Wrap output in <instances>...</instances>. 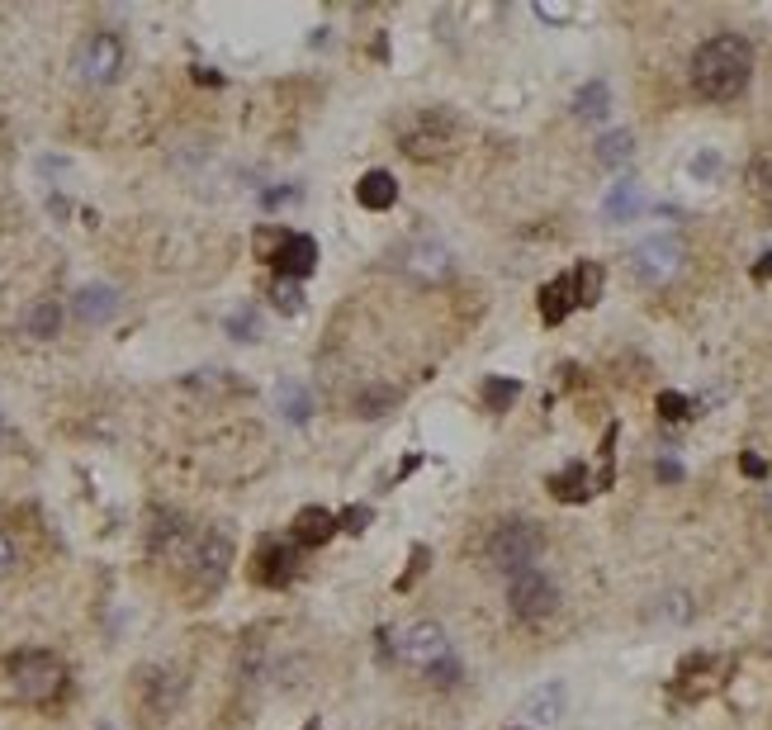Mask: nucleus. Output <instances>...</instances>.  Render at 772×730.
Listing matches in <instances>:
<instances>
[{
  "label": "nucleus",
  "instance_id": "obj_18",
  "mask_svg": "<svg viewBox=\"0 0 772 730\" xmlns=\"http://www.w3.org/2000/svg\"><path fill=\"white\" fill-rule=\"evenodd\" d=\"M526 716L540 721V726H555L559 716H564V683H545L536 693L526 697Z\"/></svg>",
  "mask_w": 772,
  "mask_h": 730
},
{
  "label": "nucleus",
  "instance_id": "obj_34",
  "mask_svg": "<svg viewBox=\"0 0 772 730\" xmlns=\"http://www.w3.org/2000/svg\"><path fill=\"white\" fill-rule=\"evenodd\" d=\"M536 15L545 24H564V19H574V5H536Z\"/></svg>",
  "mask_w": 772,
  "mask_h": 730
},
{
  "label": "nucleus",
  "instance_id": "obj_7",
  "mask_svg": "<svg viewBox=\"0 0 772 730\" xmlns=\"http://www.w3.org/2000/svg\"><path fill=\"white\" fill-rule=\"evenodd\" d=\"M507 603H512V617L517 621H540L559 607V588L540 574V569H521L507 584Z\"/></svg>",
  "mask_w": 772,
  "mask_h": 730
},
{
  "label": "nucleus",
  "instance_id": "obj_22",
  "mask_svg": "<svg viewBox=\"0 0 772 730\" xmlns=\"http://www.w3.org/2000/svg\"><path fill=\"white\" fill-rule=\"evenodd\" d=\"M275 403H280V413H285L289 422H308V413H313V399H308V389L299 380H280Z\"/></svg>",
  "mask_w": 772,
  "mask_h": 730
},
{
  "label": "nucleus",
  "instance_id": "obj_24",
  "mask_svg": "<svg viewBox=\"0 0 772 730\" xmlns=\"http://www.w3.org/2000/svg\"><path fill=\"white\" fill-rule=\"evenodd\" d=\"M630 157H635V138H630L626 128H616V133H607V138L597 143V162L602 166H626Z\"/></svg>",
  "mask_w": 772,
  "mask_h": 730
},
{
  "label": "nucleus",
  "instance_id": "obj_26",
  "mask_svg": "<svg viewBox=\"0 0 772 730\" xmlns=\"http://www.w3.org/2000/svg\"><path fill=\"white\" fill-rule=\"evenodd\" d=\"M749 190H754V200L772 214V152H758L754 162H749Z\"/></svg>",
  "mask_w": 772,
  "mask_h": 730
},
{
  "label": "nucleus",
  "instance_id": "obj_37",
  "mask_svg": "<svg viewBox=\"0 0 772 730\" xmlns=\"http://www.w3.org/2000/svg\"><path fill=\"white\" fill-rule=\"evenodd\" d=\"M754 280H772V252H768V256H763V261L754 266Z\"/></svg>",
  "mask_w": 772,
  "mask_h": 730
},
{
  "label": "nucleus",
  "instance_id": "obj_12",
  "mask_svg": "<svg viewBox=\"0 0 772 730\" xmlns=\"http://www.w3.org/2000/svg\"><path fill=\"white\" fill-rule=\"evenodd\" d=\"M72 309L86 328H100V323H109V318L119 313V290H114V285H81L72 299Z\"/></svg>",
  "mask_w": 772,
  "mask_h": 730
},
{
  "label": "nucleus",
  "instance_id": "obj_1",
  "mask_svg": "<svg viewBox=\"0 0 772 730\" xmlns=\"http://www.w3.org/2000/svg\"><path fill=\"white\" fill-rule=\"evenodd\" d=\"M749 72H754V53L739 34H716L706 38L697 53H692V91L701 100H735L749 86Z\"/></svg>",
  "mask_w": 772,
  "mask_h": 730
},
{
  "label": "nucleus",
  "instance_id": "obj_11",
  "mask_svg": "<svg viewBox=\"0 0 772 730\" xmlns=\"http://www.w3.org/2000/svg\"><path fill=\"white\" fill-rule=\"evenodd\" d=\"M294 569H299V550L280 546V541H266L252 560V579L266 588H285L289 579H294Z\"/></svg>",
  "mask_w": 772,
  "mask_h": 730
},
{
  "label": "nucleus",
  "instance_id": "obj_36",
  "mask_svg": "<svg viewBox=\"0 0 772 730\" xmlns=\"http://www.w3.org/2000/svg\"><path fill=\"white\" fill-rule=\"evenodd\" d=\"M739 470H744L749 479H763V475H768V465H763V456H739Z\"/></svg>",
  "mask_w": 772,
  "mask_h": 730
},
{
  "label": "nucleus",
  "instance_id": "obj_6",
  "mask_svg": "<svg viewBox=\"0 0 772 730\" xmlns=\"http://www.w3.org/2000/svg\"><path fill=\"white\" fill-rule=\"evenodd\" d=\"M76 76L86 81V86H109V81H119L124 72V38L109 34V29H95V34L81 38V48H76Z\"/></svg>",
  "mask_w": 772,
  "mask_h": 730
},
{
  "label": "nucleus",
  "instance_id": "obj_4",
  "mask_svg": "<svg viewBox=\"0 0 772 730\" xmlns=\"http://www.w3.org/2000/svg\"><path fill=\"white\" fill-rule=\"evenodd\" d=\"M10 683H15V697L24 702H34V707H48L62 697L67 688V669H62V659L48 655V650H19L10 655Z\"/></svg>",
  "mask_w": 772,
  "mask_h": 730
},
{
  "label": "nucleus",
  "instance_id": "obj_10",
  "mask_svg": "<svg viewBox=\"0 0 772 730\" xmlns=\"http://www.w3.org/2000/svg\"><path fill=\"white\" fill-rule=\"evenodd\" d=\"M398 266L417 280H446L450 275V252L436 238H413L403 252H398Z\"/></svg>",
  "mask_w": 772,
  "mask_h": 730
},
{
  "label": "nucleus",
  "instance_id": "obj_19",
  "mask_svg": "<svg viewBox=\"0 0 772 730\" xmlns=\"http://www.w3.org/2000/svg\"><path fill=\"white\" fill-rule=\"evenodd\" d=\"M550 493H555L559 503H583V498H593V479H588L583 465H569V470L550 475Z\"/></svg>",
  "mask_w": 772,
  "mask_h": 730
},
{
  "label": "nucleus",
  "instance_id": "obj_13",
  "mask_svg": "<svg viewBox=\"0 0 772 730\" xmlns=\"http://www.w3.org/2000/svg\"><path fill=\"white\" fill-rule=\"evenodd\" d=\"M270 261H275V271L285 275V280H304V275L318 266V242L304 238V233H289Z\"/></svg>",
  "mask_w": 772,
  "mask_h": 730
},
{
  "label": "nucleus",
  "instance_id": "obj_5",
  "mask_svg": "<svg viewBox=\"0 0 772 730\" xmlns=\"http://www.w3.org/2000/svg\"><path fill=\"white\" fill-rule=\"evenodd\" d=\"M455 114L450 110H417L408 124L398 128V152H408L413 162H436L441 152L455 147Z\"/></svg>",
  "mask_w": 772,
  "mask_h": 730
},
{
  "label": "nucleus",
  "instance_id": "obj_33",
  "mask_svg": "<svg viewBox=\"0 0 772 730\" xmlns=\"http://www.w3.org/2000/svg\"><path fill=\"white\" fill-rule=\"evenodd\" d=\"M692 176H701V181L720 176V157H716V152H701V157H692Z\"/></svg>",
  "mask_w": 772,
  "mask_h": 730
},
{
  "label": "nucleus",
  "instance_id": "obj_8",
  "mask_svg": "<svg viewBox=\"0 0 772 730\" xmlns=\"http://www.w3.org/2000/svg\"><path fill=\"white\" fill-rule=\"evenodd\" d=\"M683 261H687V252L678 238H645L630 252V271L640 275L645 285H668L673 275L683 271Z\"/></svg>",
  "mask_w": 772,
  "mask_h": 730
},
{
  "label": "nucleus",
  "instance_id": "obj_14",
  "mask_svg": "<svg viewBox=\"0 0 772 730\" xmlns=\"http://www.w3.org/2000/svg\"><path fill=\"white\" fill-rule=\"evenodd\" d=\"M143 693H147V712H152V721H162V716H171V707L180 702V683H176V674L147 669V674H143Z\"/></svg>",
  "mask_w": 772,
  "mask_h": 730
},
{
  "label": "nucleus",
  "instance_id": "obj_30",
  "mask_svg": "<svg viewBox=\"0 0 772 730\" xmlns=\"http://www.w3.org/2000/svg\"><path fill=\"white\" fill-rule=\"evenodd\" d=\"M270 299H275V309L280 313H299L304 309V290H299V280H275V290H270Z\"/></svg>",
  "mask_w": 772,
  "mask_h": 730
},
{
  "label": "nucleus",
  "instance_id": "obj_29",
  "mask_svg": "<svg viewBox=\"0 0 772 730\" xmlns=\"http://www.w3.org/2000/svg\"><path fill=\"white\" fill-rule=\"evenodd\" d=\"M228 337H237V342H256V337H261V313H256L252 304L233 309L228 313Z\"/></svg>",
  "mask_w": 772,
  "mask_h": 730
},
{
  "label": "nucleus",
  "instance_id": "obj_20",
  "mask_svg": "<svg viewBox=\"0 0 772 730\" xmlns=\"http://www.w3.org/2000/svg\"><path fill=\"white\" fill-rule=\"evenodd\" d=\"M607 110H611L607 81H588V86L574 95V114L583 119V124H597V119H607Z\"/></svg>",
  "mask_w": 772,
  "mask_h": 730
},
{
  "label": "nucleus",
  "instance_id": "obj_38",
  "mask_svg": "<svg viewBox=\"0 0 772 730\" xmlns=\"http://www.w3.org/2000/svg\"><path fill=\"white\" fill-rule=\"evenodd\" d=\"M304 730H323V721H308V726Z\"/></svg>",
  "mask_w": 772,
  "mask_h": 730
},
{
  "label": "nucleus",
  "instance_id": "obj_21",
  "mask_svg": "<svg viewBox=\"0 0 772 730\" xmlns=\"http://www.w3.org/2000/svg\"><path fill=\"white\" fill-rule=\"evenodd\" d=\"M645 209V190L635 181H621V185H611V195H607V219H616V223H626V219H635Z\"/></svg>",
  "mask_w": 772,
  "mask_h": 730
},
{
  "label": "nucleus",
  "instance_id": "obj_27",
  "mask_svg": "<svg viewBox=\"0 0 772 730\" xmlns=\"http://www.w3.org/2000/svg\"><path fill=\"white\" fill-rule=\"evenodd\" d=\"M394 403H398L394 389H379V384H370V389H360V394H356V418H384Z\"/></svg>",
  "mask_w": 772,
  "mask_h": 730
},
{
  "label": "nucleus",
  "instance_id": "obj_16",
  "mask_svg": "<svg viewBox=\"0 0 772 730\" xmlns=\"http://www.w3.org/2000/svg\"><path fill=\"white\" fill-rule=\"evenodd\" d=\"M337 531V517L327 508H304L294 517V546H327Z\"/></svg>",
  "mask_w": 772,
  "mask_h": 730
},
{
  "label": "nucleus",
  "instance_id": "obj_15",
  "mask_svg": "<svg viewBox=\"0 0 772 730\" xmlns=\"http://www.w3.org/2000/svg\"><path fill=\"white\" fill-rule=\"evenodd\" d=\"M569 309H578L574 271L559 275V280H550V285L540 290V318H545V323H564V318H569Z\"/></svg>",
  "mask_w": 772,
  "mask_h": 730
},
{
  "label": "nucleus",
  "instance_id": "obj_17",
  "mask_svg": "<svg viewBox=\"0 0 772 730\" xmlns=\"http://www.w3.org/2000/svg\"><path fill=\"white\" fill-rule=\"evenodd\" d=\"M356 200L365 204V209H394V200H398V181L389 176V171H365L356 181Z\"/></svg>",
  "mask_w": 772,
  "mask_h": 730
},
{
  "label": "nucleus",
  "instance_id": "obj_9",
  "mask_svg": "<svg viewBox=\"0 0 772 730\" xmlns=\"http://www.w3.org/2000/svg\"><path fill=\"white\" fill-rule=\"evenodd\" d=\"M190 574H195L199 588H218L223 584V574H228V565H233V541L223 536V531H204V536H195V546H190Z\"/></svg>",
  "mask_w": 772,
  "mask_h": 730
},
{
  "label": "nucleus",
  "instance_id": "obj_31",
  "mask_svg": "<svg viewBox=\"0 0 772 730\" xmlns=\"http://www.w3.org/2000/svg\"><path fill=\"white\" fill-rule=\"evenodd\" d=\"M659 418L664 422H683V418H692V403L678 394V389H664L659 394Z\"/></svg>",
  "mask_w": 772,
  "mask_h": 730
},
{
  "label": "nucleus",
  "instance_id": "obj_28",
  "mask_svg": "<svg viewBox=\"0 0 772 730\" xmlns=\"http://www.w3.org/2000/svg\"><path fill=\"white\" fill-rule=\"evenodd\" d=\"M517 394H521V384L507 380V375H493V380H484V403L493 408V413H507V408L517 403Z\"/></svg>",
  "mask_w": 772,
  "mask_h": 730
},
{
  "label": "nucleus",
  "instance_id": "obj_25",
  "mask_svg": "<svg viewBox=\"0 0 772 730\" xmlns=\"http://www.w3.org/2000/svg\"><path fill=\"white\" fill-rule=\"evenodd\" d=\"M574 294H578V309L597 304V294H602V266L597 261H578L574 266Z\"/></svg>",
  "mask_w": 772,
  "mask_h": 730
},
{
  "label": "nucleus",
  "instance_id": "obj_2",
  "mask_svg": "<svg viewBox=\"0 0 772 730\" xmlns=\"http://www.w3.org/2000/svg\"><path fill=\"white\" fill-rule=\"evenodd\" d=\"M398 659H403L413 674H427L431 683H455V678H460V659H455L450 636L436 626V621H413V626H403V636H398Z\"/></svg>",
  "mask_w": 772,
  "mask_h": 730
},
{
  "label": "nucleus",
  "instance_id": "obj_35",
  "mask_svg": "<svg viewBox=\"0 0 772 730\" xmlns=\"http://www.w3.org/2000/svg\"><path fill=\"white\" fill-rule=\"evenodd\" d=\"M10 569H15V541H10V536L0 531V579H5Z\"/></svg>",
  "mask_w": 772,
  "mask_h": 730
},
{
  "label": "nucleus",
  "instance_id": "obj_3",
  "mask_svg": "<svg viewBox=\"0 0 772 730\" xmlns=\"http://www.w3.org/2000/svg\"><path fill=\"white\" fill-rule=\"evenodd\" d=\"M540 550H545V531L536 522H526V517H512V522H498V527L488 531L484 560H488V569L521 574V569H531L540 560Z\"/></svg>",
  "mask_w": 772,
  "mask_h": 730
},
{
  "label": "nucleus",
  "instance_id": "obj_32",
  "mask_svg": "<svg viewBox=\"0 0 772 730\" xmlns=\"http://www.w3.org/2000/svg\"><path fill=\"white\" fill-rule=\"evenodd\" d=\"M337 527L351 531V536H360V531L370 527V508H360V503H356V508H346L342 517H337Z\"/></svg>",
  "mask_w": 772,
  "mask_h": 730
},
{
  "label": "nucleus",
  "instance_id": "obj_23",
  "mask_svg": "<svg viewBox=\"0 0 772 730\" xmlns=\"http://www.w3.org/2000/svg\"><path fill=\"white\" fill-rule=\"evenodd\" d=\"M57 323H62V309H57L53 299H38L34 309L24 313V332H29V337H38V342L57 337Z\"/></svg>",
  "mask_w": 772,
  "mask_h": 730
}]
</instances>
